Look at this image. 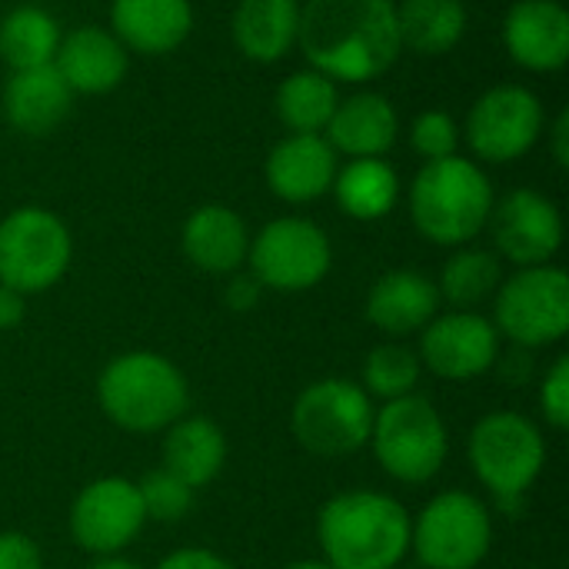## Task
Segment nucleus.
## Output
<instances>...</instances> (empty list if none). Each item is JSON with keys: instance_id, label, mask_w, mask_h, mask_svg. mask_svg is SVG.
I'll use <instances>...</instances> for the list:
<instances>
[{"instance_id": "27", "label": "nucleus", "mask_w": 569, "mask_h": 569, "mask_svg": "<svg viewBox=\"0 0 569 569\" xmlns=\"http://www.w3.org/2000/svg\"><path fill=\"white\" fill-rule=\"evenodd\" d=\"M330 190L347 217L370 223V220L387 217L397 207L400 177L383 157H363V160H350L343 170H337Z\"/></svg>"}, {"instance_id": "2", "label": "nucleus", "mask_w": 569, "mask_h": 569, "mask_svg": "<svg viewBox=\"0 0 569 569\" xmlns=\"http://www.w3.org/2000/svg\"><path fill=\"white\" fill-rule=\"evenodd\" d=\"M317 543L330 569H400L410 553V513L377 490H347L317 513Z\"/></svg>"}, {"instance_id": "3", "label": "nucleus", "mask_w": 569, "mask_h": 569, "mask_svg": "<svg viewBox=\"0 0 569 569\" xmlns=\"http://www.w3.org/2000/svg\"><path fill=\"white\" fill-rule=\"evenodd\" d=\"M97 403L127 433H163L190 410V383L167 357L130 350L100 370Z\"/></svg>"}, {"instance_id": "34", "label": "nucleus", "mask_w": 569, "mask_h": 569, "mask_svg": "<svg viewBox=\"0 0 569 569\" xmlns=\"http://www.w3.org/2000/svg\"><path fill=\"white\" fill-rule=\"evenodd\" d=\"M540 410H543V420L553 427V430H567L569 427V360L560 357L547 373H543V383H540Z\"/></svg>"}, {"instance_id": "33", "label": "nucleus", "mask_w": 569, "mask_h": 569, "mask_svg": "<svg viewBox=\"0 0 569 569\" xmlns=\"http://www.w3.org/2000/svg\"><path fill=\"white\" fill-rule=\"evenodd\" d=\"M410 140H413V150L427 163L447 160V157H457V150H460V127L443 110H423L410 127Z\"/></svg>"}, {"instance_id": "1", "label": "nucleus", "mask_w": 569, "mask_h": 569, "mask_svg": "<svg viewBox=\"0 0 569 569\" xmlns=\"http://www.w3.org/2000/svg\"><path fill=\"white\" fill-rule=\"evenodd\" d=\"M297 43L333 83H367L400 57L393 0H307Z\"/></svg>"}, {"instance_id": "30", "label": "nucleus", "mask_w": 569, "mask_h": 569, "mask_svg": "<svg viewBox=\"0 0 569 569\" xmlns=\"http://www.w3.org/2000/svg\"><path fill=\"white\" fill-rule=\"evenodd\" d=\"M503 283L500 257L480 247H460L440 270V300H447L453 310H477L487 303Z\"/></svg>"}, {"instance_id": "20", "label": "nucleus", "mask_w": 569, "mask_h": 569, "mask_svg": "<svg viewBox=\"0 0 569 569\" xmlns=\"http://www.w3.org/2000/svg\"><path fill=\"white\" fill-rule=\"evenodd\" d=\"M180 247H183V257L197 270L213 273V277H230L247 263L250 233L237 210L223 203H207L187 217Z\"/></svg>"}, {"instance_id": "12", "label": "nucleus", "mask_w": 569, "mask_h": 569, "mask_svg": "<svg viewBox=\"0 0 569 569\" xmlns=\"http://www.w3.org/2000/svg\"><path fill=\"white\" fill-rule=\"evenodd\" d=\"M543 133V103L520 83H500L480 93L467 117V143L487 163H513L537 147Z\"/></svg>"}, {"instance_id": "22", "label": "nucleus", "mask_w": 569, "mask_h": 569, "mask_svg": "<svg viewBox=\"0 0 569 569\" xmlns=\"http://www.w3.org/2000/svg\"><path fill=\"white\" fill-rule=\"evenodd\" d=\"M73 107V90L57 73L53 63L13 70L3 87V117L17 133L47 137L53 133Z\"/></svg>"}, {"instance_id": "17", "label": "nucleus", "mask_w": 569, "mask_h": 569, "mask_svg": "<svg viewBox=\"0 0 569 569\" xmlns=\"http://www.w3.org/2000/svg\"><path fill=\"white\" fill-rule=\"evenodd\" d=\"M337 153L323 133H290L267 157V187L287 203H313L330 193L337 177Z\"/></svg>"}, {"instance_id": "16", "label": "nucleus", "mask_w": 569, "mask_h": 569, "mask_svg": "<svg viewBox=\"0 0 569 569\" xmlns=\"http://www.w3.org/2000/svg\"><path fill=\"white\" fill-rule=\"evenodd\" d=\"M503 47L527 70L553 73L569 60V13L560 0H517L503 20Z\"/></svg>"}, {"instance_id": "41", "label": "nucleus", "mask_w": 569, "mask_h": 569, "mask_svg": "<svg viewBox=\"0 0 569 569\" xmlns=\"http://www.w3.org/2000/svg\"><path fill=\"white\" fill-rule=\"evenodd\" d=\"M287 569H330L323 560H297V563H290Z\"/></svg>"}, {"instance_id": "35", "label": "nucleus", "mask_w": 569, "mask_h": 569, "mask_svg": "<svg viewBox=\"0 0 569 569\" xmlns=\"http://www.w3.org/2000/svg\"><path fill=\"white\" fill-rule=\"evenodd\" d=\"M0 569H43V553L27 533L3 530L0 533Z\"/></svg>"}, {"instance_id": "18", "label": "nucleus", "mask_w": 569, "mask_h": 569, "mask_svg": "<svg viewBox=\"0 0 569 569\" xmlns=\"http://www.w3.org/2000/svg\"><path fill=\"white\" fill-rule=\"evenodd\" d=\"M440 290L430 277L420 270H390L367 293V320L380 333L403 340L420 333L440 313Z\"/></svg>"}, {"instance_id": "31", "label": "nucleus", "mask_w": 569, "mask_h": 569, "mask_svg": "<svg viewBox=\"0 0 569 569\" xmlns=\"http://www.w3.org/2000/svg\"><path fill=\"white\" fill-rule=\"evenodd\" d=\"M420 357L407 343H380L363 360V390L383 403L417 393L420 383Z\"/></svg>"}, {"instance_id": "9", "label": "nucleus", "mask_w": 569, "mask_h": 569, "mask_svg": "<svg viewBox=\"0 0 569 569\" xmlns=\"http://www.w3.org/2000/svg\"><path fill=\"white\" fill-rule=\"evenodd\" d=\"M73 260L67 223L47 207H17L0 220V283L30 297L57 287Z\"/></svg>"}, {"instance_id": "36", "label": "nucleus", "mask_w": 569, "mask_h": 569, "mask_svg": "<svg viewBox=\"0 0 569 569\" xmlns=\"http://www.w3.org/2000/svg\"><path fill=\"white\" fill-rule=\"evenodd\" d=\"M260 297H263V283L253 273H240V270L230 273V283L223 290V300H227L230 310L247 313V310H253L260 303Z\"/></svg>"}, {"instance_id": "8", "label": "nucleus", "mask_w": 569, "mask_h": 569, "mask_svg": "<svg viewBox=\"0 0 569 569\" xmlns=\"http://www.w3.org/2000/svg\"><path fill=\"white\" fill-rule=\"evenodd\" d=\"M373 413L360 383L327 377L300 390L290 410V430L313 457H350L370 443Z\"/></svg>"}, {"instance_id": "28", "label": "nucleus", "mask_w": 569, "mask_h": 569, "mask_svg": "<svg viewBox=\"0 0 569 569\" xmlns=\"http://www.w3.org/2000/svg\"><path fill=\"white\" fill-rule=\"evenodd\" d=\"M337 103V83L313 67L290 73L273 97V110L290 133H323Z\"/></svg>"}, {"instance_id": "5", "label": "nucleus", "mask_w": 569, "mask_h": 569, "mask_svg": "<svg viewBox=\"0 0 569 569\" xmlns=\"http://www.w3.org/2000/svg\"><path fill=\"white\" fill-rule=\"evenodd\" d=\"M367 447L397 483H430L450 457V430L423 393H410L373 413Z\"/></svg>"}, {"instance_id": "14", "label": "nucleus", "mask_w": 569, "mask_h": 569, "mask_svg": "<svg viewBox=\"0 0 569 569\" xmlns=\"http://www.w3.org/2000/svg\"><path fill=\"white\" fill-rule=\"evenodd\" d=\"M420 367L440 380H477L490 373L500 360V333L490 317L477 310L437 313L420 330Z\"/></svg>"}, {"instance_id": "13", "label": "nucleus", "mask_w": 569, "mask_h": 569, "mask_svg": "<svg viewBox=\"0 0 569 569\" xmlns=\"http://www.w3.org/2000/svg\"><path fill=\"white\" fill-rule=\"evenodd\" d=\"M147 513L137 483L127 477H100L70 503V537L93 557L123 553L143 530Z\"/></svg>"}, {"instance_id": "26", "label": "nucleus", "mask_w": 569, "mask_h": 569, "mask_svg": "<svg viewBox=\"0 0 569 569\" xmlns=\"http://www.w3.org/2000/svg\"><path fill=\"white\" fill-rule=\"evenodd\" d=\"M393 10L400 47L420 57L450 53L467 30V7L460 0H400Z\"/></svg>"}, {"instance_id": "32", "label": "nucleus", "mask_w": 569, "mask_h": 569, "mask_svg": "<svg viewBox=\"0 0 569 569\" xmlns=\"http://www.w3.org/2000/svg\"><path fill=\"white\" fill-rule=\"evenodd\" d=\"M137 493H140L147 520H153V523H180L190 513L197 490H190L180 477H173L170 470L160 467V470H150L137 483Z\"/></svg>"}, {"instance_id": "21", "label": "nucleus", "mask_w": 569, "mask_h": 569, "mask_svg": "<svg viewBox=\"0 0 569 569\" xmlns=\"http://www.w3.org/2000/svg\"><path fill=\"white\" fill-rule=\"evenodd\" d=\"M53 67L73 93H110L127 77V47L103 27H77L60 37Z\"/></svg>"}, {"instance_id": "42", "label": "nucleus", "mask_w": 569, "mask_h": 569, "mask_svg": "<svg viewBox=\"0 0 569 569\" xmlns=\"http://www.w3.org/2000/svg\"><path fill=\"white\" fill-rule=\"evenodd\" d=\"M407 569H423V567H407Z\"/></svg>"}, {"instance_id": "38", "label": "nucleus", "mask_w": 569, "mask_h": 569, "mask_svg": "<svg viewBox=\"0 0 569 569\" xmlns=\"http://www.w3.org/2000/svg\"><path fill=\"white\" fill-rule=\"evenodd\" d=\"M27 317V297L0 283V330H17Z\"/></svg>"}, {"instance_id": "15", "label": "nucleus", "mask_w": 569, "mask_h": 569, "mask_svg": "<svg viewBox=\"0 0 569 569\" xmlns=\"http://www.w3.org/2000/svg\"><path fill=\"white\" fill-rule=\"evenodd\" d=\"M490 233L503 260L523 267L550 263L563 247L560 207L537 190H513L490 213Z\"/></svg>"}, {"instance_id": "39", "label": "nucleus", "mask_w": 569, "mask_h": 569, "mask_svg": "<svg viewBox=\"0 0 569 569\" xmlns=\"http://www.w3.org/2000/svg\"><path fill=\"white\" fill-rule=\"evenodd\" d=\"M553 160L567 170L569 167V110H560L557 123H553Z\"/></svg>"}, {"instance_id": "6", "label": "nucleus", "mask_w": 569, "mask_h": 569, "mask_svg": "<svg viewBox=\"0 0 569 569\" xmlns=\"http://www.w3.org/2000/svg\"><path fill=\"white\" fill-rule=\"evenodd\" d=\"M467 453L477 480L497 497V503L517 507L543 473L547 440L530 417L497 410L473 423Z\"/></svg>"}, {"instance_id": "7", "label": "nucleus", "mask_w": 569, "mask_h": 569, "mask_svg": "<svg viewBox=\"0 0 569 569\" xmlns=\"http://www.w3.org/2000/svg\"><path fill=\"white\" fill-rule=\"evenodd\" d=\"M493 543L490 507L467 493H437L417 520H410V550L423 569H477Z\"/></svg>"}, {"instance_id": "37", "label": "nucleus", "mask_w": 569, "mask_h": 569, "mask_svg": "<svg viewBox=\"0 0 569 569\" xmlns=\"http://www.w3.org/2000/svg\"><path fill=\"white\" fill-rule=\"evenodd\" d=\"M157 569H233L230 560H223L213 550H200V547H187V550H173L170 557H163Z\"/></svg>"}, {"instance_id": "29", "label": "nucleus", "mask_w": 569, "mask_h": 569, "mask_svg": "<svg viewBox=\"0 0 569 569\" xmlns=\"http://www.w3.org/2000/svg\"><path fill=\"white\" fill-rule=\"evenodd\" d=\"M60 27L43 7H17L0 20V60L10 70L47 67L60 47Z\"/></svg>"}, {"instance_id": "11", "label": "nucleus", "mask_w": 569, "mask_h": 569, "mask_svg": "<svg viewBox=\"0 0 569 569\" xmlns=\"http://www.w3.org/2000/svg\"><path fill=\"white\" fill-rule=\"evenodd\" d=\"M250 273L263 283V290L300 293L317 287L333 263L330 237L307 217H280L270 220L250 240Z\"/></svg>"}, {"instance_id": "25", "label": "nucleus", "mask_w": 569, "mask_h": 569, "mask_svg": "<svg viewBox=\"0 0 569 569\" xmlns=\"http://www.w3.org/2000/svg\"><path fill=\"white\" fill-rule=\"evenodd\" d=\"M300 0H240L233 10V43L247 60L277 63L297 47Z\"/></svg>"}, {"instance_id": "23", "label": "nucleus", "mask_w": 569, "mask_h": 569, "mask_svg": "<svg viewBox=\"0 0 569 569\" xmlns=\"http://www.w3.org/2000/svg\"><path fill=\"white\" fill-rule=\"evenodd\" d=\"M400 133V117L393 103L383 93H353L337 103L323 140L333 147V153H347L350 160L363 157H383Z\"/></svg>"}, {"instance_id": "10", "label": "nucleus", "mask_w": 569, "mask_h": 569, "mask_svg": "<svg viewBox=\"0 0 569 569\" xmlns=\"http://www.w3.org/2000/svg\"><path fill=\"white\" fill-rule=\"evenodd\" d=\"M493 327L520 350H540L569 330V277L563 267H523L493 293Z\"/></svg>"}, {"instance_id": "24", "label": "nucleus", "mask_w": 569, "mask_h": 569, "mask_svg": "<svg viewBox=\"0 0 569 569\" xmlns=\"http://www.w3.org/2000/svg\"><path fill=\"white\" fill-rule=\"evenodd\" d=\"M163 433V470L180 477L190 490H200L220 477L227 463V437L210 417L183 413Z\"/></svg>"}, {"instance_id": "40", "label": "nucleus", "mask_w": 569, "mask_h": 569, "mask_svg": "<svg viewBox=\"0 0 569 569\" xmlns=\"http://www.w3.org/2000/svg\"><path fill=\"white\" fill-rule=\"evenodd\" d=\"M87 569H140L133 560H127V557H120V553H113V557H97V563H90Z\"/></svg>"}, {"instance_id": "19", "label": "nucleus", "mask_w": 569, "mask_h": 569, "mask_svg": "<svg viewBox=\"0 0 569 569\" xmlns=\"http://www.w3.org/2000/svg\"><path fill=\"white\" fill-rule=\"evenodd\" d=\"M193 30L190 0H113L110 33L143 57L173 53Z\"/></svg>"}, {"instance_id": "4", "label": "nucleus", "mask_w": 569, "mask_h": 569, "mask_svg": "<svg viewBox=\"0 0 569 569\" xmlns=\"http://www.w3.org/2000/svg\"><path fill=\"white\" fill-rule=\"evenodd\" d=\"M493 187L467 157L423 163L410 187V217L423 240L437 247H463L480 237L493 213Z\"/></svg>"}]
</instances>
